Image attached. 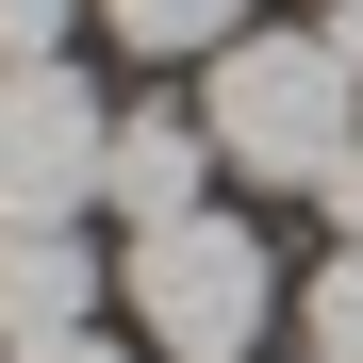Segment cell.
Wrapping results in <instances>:
<instances>
[{
	"label": "cell",
	"instance_id": "52a82bcc",
	"mask_svg": "<svg viewBox=\"0 0 363 363\" xmlns=\"http://www.w3.org/2000/svg\"><path fill=\"white\" fill-rule=\"evenodd\" d=\"M297 347H314V363H363V248H330V264H314V297H297Z\"/></svg>",
	"mask_w": 363,
	"mask_h": 363
},
{
	"label": "cell",
	"instance_id": "8fae6325",
	"mask_svg": "<svg viewBox=\"0 0 363 363\" xmlns=\"http://www.w3.org/2000/svg\"><path fill=\"white\" fill-rule=\"evenodd\" d=\"M314 17H363V0H314Z\"/></svg>",
	"mask_w": 363,
	"mask_h": 363
},
{
	"label": "cell",
	"instance_id": "5b68a950",
	"mask_svg": "<svg viewBox=\"0 0 363 363\" xmlns=\"http://www.w3.org/2000/svg\"><path fill=\"white\" fill-rule=\"evenodd\" d=\"M99 199L133 215V231H165V215H215V133L182 99H116V165H99Z\"/></svg>",
	"mask_w": 363,
	"mask_h": 363
},
{
	"label": "cell",
	"instance_id": "3957f363",
	"mask_svg": "<svg viewBox=\"0 0 363 363\" xmlns=\"http://www.w3.org/2000/svg\"><path fill=\"white\" fill-rule=\"evenodd\" d=\"M116 99L83 67H0V215H99Z\"/></svg>",
	"mask_w": 363,
	"mask_h": 363
},
{
	"label": "cell",
	"instance_id": "30bf717a",
	"mask_svg": "<svg viewBox=\"0 0 363 363\" xmlns=\"http://www.w3.org/2000/svg\"><path fill=\"white\" fill-rule=\"evenodd\" d=\"M0 363H133L116 330H67V347H0Z\"/></svg>",
	"mask_w": 363,
	"mask_h": 363
},
{
	"label": "cell",
	"instance_id": "277c9868",
	"mask_svg": "<svg viewBox=\"0 0 363 363\" xmlns=\"http://www.w3.org/2000/svg\"><path fill=\"white\" fill-rule=\"evenodd\" d=\"M116 314V264L83 248V215H0V347H67Z\"/></svg>",
	"mask_w": 363,
	"mask_h": 363
},
{
	"label": "cell",
	"instance_id": "9c48e42d",
	"mask_svg": "<svg viewBox=\"0 0 363 363\" xmlns=\"http://www.w3.org/2000/svg\"><path fill=\"white\" fill-rule=\"evenodd\" d=\"M314 215H330V248H363V149H347V165L314 182Z\"/></svg>",
	"mask_w": 363,
	"mask_h": 363
},
{
	"label": "cell",
	"instance_id": "7a4b0ae2",
	"mask_svg": "<svg viewBox=\"0 0 363 363\" xmlns=\"http://www.w3.org/2000/svg\"><path fill=\"white\" fill-rule=\"evenodd\" d=\"M116 314H133L165 363H264V314H281V264L248 215H165L116 248Z\"/></svg>",
	"mask_w": 363,
	"mask_h": 363
},
{
	"label": "cell",
	"instance_id": "8992f818",
	"mask_svg": "<svg viewBox=\"0 0 363 363\" xmlns=\"http://www.w3.org/2000/svg\"><path fill=\"white\" fill-rule=\"evenodd\" d=\"M231 33H248V0H99V50H133V67H182V50L215 67Z\"/></svg>",
	"mask_w": 363,
	"mask_h": 363
},
{
	"label": "cell",
	"instance_id": "6da1fadb",
	"mask_svg": "<svg viewBox=\"0 0 363 363\" xmlns=\"http://www.w3.org/2000/svg\"><path fill=\"white\" fill-rule=\"evenodd\" d=\"M199 133L231 182H281V199H314V182L363 149V50L330 17H297V33H231L215 67H199Z\"/></svg>",
	"mask_w": 363,
	"mask_h": 363
},
{
	"label": "cell",
	"instance_id": "ba28073f",
	"mask_svg": "<svg viewBox=\"0 0 363 363\" xmlns=\"http://www.w3.org/2000/svg\"><path fill=\"white\" fill-rule=\"evenodd\" d=\"M83 0H0V67H83Z\"/></svg>",
	"mask_w": 363,
	"mask_h": 363
}]
</instances>
